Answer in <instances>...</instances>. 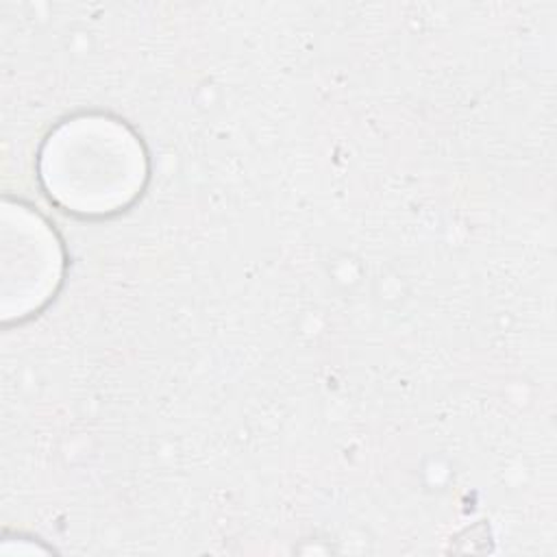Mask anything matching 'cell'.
Instances as JSON below:
<instances>
[{
	"mask_svg": "<svg viewBox=\"0 0 557 557\" xmlns=\"http://www.w3.org/2000/svg\"><path fill=\"white\" fill-rule=\"evenodd\" d=\"M41 181L65 211L111 215L144 189L148 159L141 139L111 115L65 120L41 150Z\"/></svg>",
	"mask_w": 557,
	"mask_h": 557,
	"instance_id": "1",
	"label": "cell"
}]
</instances>
